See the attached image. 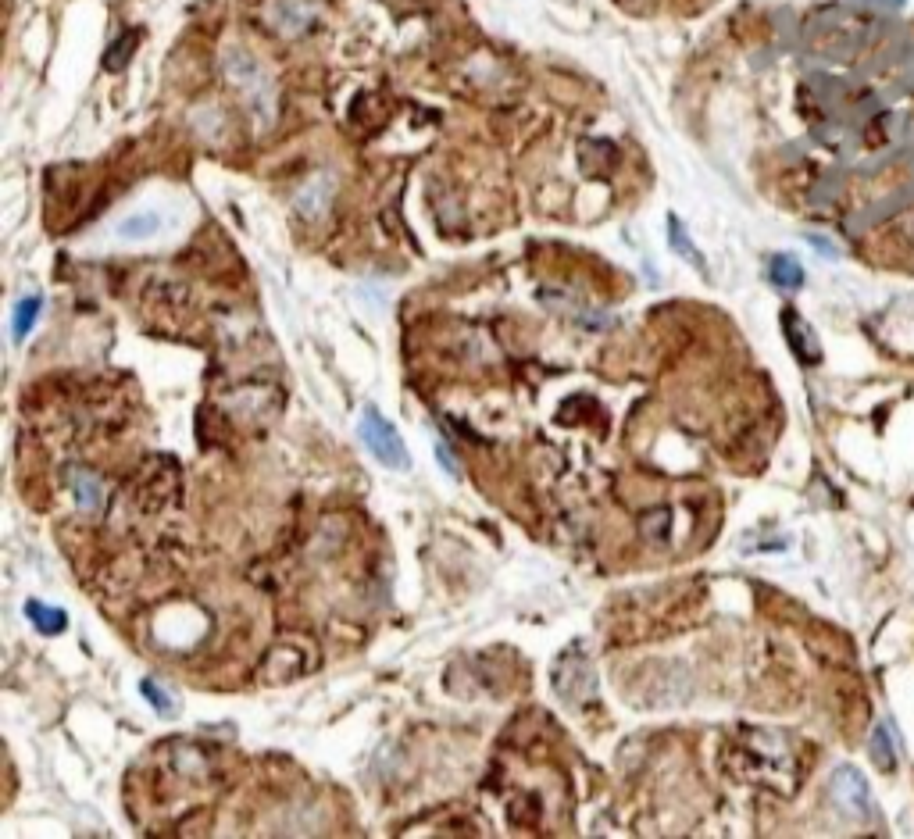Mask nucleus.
Here are the masks:
<instances>
[{"label":"nucleus","mask_w":914,"mask_h":839,"mask_svg":"<svg viewBox=\"0 0 914 839\" xmlns=\"http://www.w3.org/2000/svg\"><path fill=\"white\" fill-rule=\"evenodd\" d=\"M133 47H136V33H125L122 36V50H118V54H108V68H111V72L125 65V58L133 54Z\"/></svg>","instance_id":"obj_14"},{"label":"nucleus","mask_w":914,"mask_h":839,"mask_svg":"<svg viewBox=\"0 0 914 839\" xmlns=\"http://www.w3.org/2000/svg\"><path fill=\"white\" fill-rule=\"evenodd\" d=\"M832 797L840 800V807L850 811V815H857V818L872 815V793H868L865 775L857 772L854 765H840L832 772Z\"/></svg>","instance_id":"obj_3"},{"label":"nucleus","mask_w":914,"mask_h":839,"mask_svg":"<svg viewBox=\"0 0 914 839\" xmlns=\"http://www.w3.org/2000/svg\"><path fill=\"white\" fill-rule=\"evenodd\" d=\"M25 618H29V622H33L43 636H54V632H61L68 625L65 611H61V607L43 604V600H29V604H25Z\"/></svg>","instance_id":"obj_7"},{"label":"nucleus","mask_w":914,"mask_h":839,"mask_svg":"<svg viewBox=\"0 0 914 839\" xmlns=\"http://www.w3.org/2000/svg\"><path fill=\"white\" fill-rule=\"evenodd\" d=\"M72 493H75V500H79V507H86V511H97L100 497H104L100 482L93 479L90 472H75L72 475Z\"/></svg>","instance_id":"obj_10"},{"label":"nucleus","mask_w":914,"mask_h":839,"mask_svg":"<svg viewBox=\"0 0 914 839\" xmlns=\"http://www.w3.org/2000/svg\"><path fill=\"white\" fill-rule=\"evenodd\" d=\"M668 233H672V247H675V254H682V258H690L697 268H704V254H700V250L693 247V243H690V236L682 233L679 218H668Z\"/></svg>","instance_id":"obj_11"},{"label":"nucleus","mask_w":914,"mask_h":839,"mask_svg":"<svg viewBox=\"0 0 914 839\" xmlns=\"http://www.w3.org/2000/svg\"><path fill=\"white\" fill-rule=\"evenodd\" d=\"M358 429H361V440H365L368 454H372L375 461H383L386 468H397V472H408L411 468L408 447H404V440H400V432L393 429L383 415H379V408L368 404V408L361 411Z\"/></svg>","instance_id":"obj_2"},{"label":"nucleus","mask_w":914,"mask_h":839,"mask_svg":"<svg viewBox=\"0 0 914 839\" xmlns=\"http://www.w3.org/2000/svg\"><path fill=\"white\" fill-rule=\"evenodd\" d=\"M768 279H772L779 290H800L804 286V268L793 254H775L768 261Z\"/></svg>","instance_id":"obj_6"},{"label":"nucleus","mask_w":914,"mask_h":839,"mask_svg":"<svg viewBox=\"0 0 914 839\" xmlns=\"http://www.w3.org/2000/svg\"><path fill=\"white\" fill-rule=\"evenodd\" d=\"M782 329H786V340H790L793 354H797L804 365H818V361H822V347H818L815 333L807 329L804 318H797L793 311H786V315H782Z\"/></svg>","instance_id":"obj_5"},{"label":"nucleus","mask_w":914,"mask_h":839,"mask_svg":"<svg viewBox=\"0 0 914 839\" xmlns=\"http://www.w3.org/2000/svg\"><path fill=\"white\" fill-rule=\"evenodd\" d=\"M268 22L283 36H300L315 22V8H311L308 0H272L268 4Z\"/></svg>","instance_id":"obj_4"},{"label":"nucleus","mask_w":914,"mask_h":839,"mask_svg":"<svg viewBox=\"0 0 914 839\" xmlns=\"http://www.w3.org/2000/svg\"><path fill=\"white\" fill-rule=\"evenodd\" d=\"M161 229V218L154 215V211H136V215H129L122 225H118V233L125 236V240H147V236H154Z\"/></svg>","instance_id":"obj_9"},{"label":"nucleus","mask_w":914,"mask_h":839,"mask_svg":"<svg viewBox=\"0 0 914 839\" xmlns=\"http://www.w3.org/2000/svg\"><path fill=\"white\" fill-rule=\"evenodd\" d=\"M222 72H225V79H229V86H236V93H240L243 104L250 108L254 122H258L261 129H268V125L275 122V108H279V100H275V83H272V75H268V68L261 65L247 47L229 43V47L222 50Z\"/></svg>","instance_id":"obj_1"},{"label":"nucleus","mask_w":914,"mask_h":839,"mask_svg":"<svg viewBox=\"0 0 914 839\" xmlns=\"http://www.w3.org/2000/svg\"><path fill=\"white\" fill-rule=\"evenodd\" d=\"M875 743V761H879V768H886L890 772L893 765H897V757H893V743H890V732H886V725H879L872 736Z\"/></svg>","instance_id":"obj_13"},{"label":"nucleus","mask_w":914,"mask_h":839,"mask_svg":"<svg viewBox=\"0 0 914 839\" xmlns=\"http://www.w3.org/2000/svg\"><path fill=\"white\" fill-rule=\"evenodd\" d=\"M140 693H143V700L158 711V715H175V700H168V693L161 690L154 679H140Z\"/></svg>","instance_id":"obj_12"},{"label":"nucleus","mask_w":914,"mask_h":839,"mask_svg":"<svg viewBox=\"0 0 914 839\" xmlns=\"http://www.w3.org/2000/svg\"><path fill=\"white\" fill-rule=\"evenodd\" d=\"M43 311V300L40 297H25L22 304L15 308V318H11V336H15V343H22L25 336L33 333L36 318H40Z\"/></svg>","instance_id":"obj_8"}]
</instances>
